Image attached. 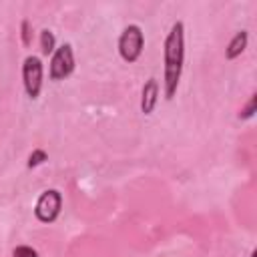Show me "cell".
I'll list each match as a JSON object with an SVG mask.
<instances>
[{"label":"cell","instance_id":"7","mask_svg":"<svg viewBox=\"0 0 257 257\" xmlns=\"http://www.w3.org/2000/svg\"><path fill=\"white\" fill-rule=\"evenodd\" d=\"M249 44V32L247 30H239L233 34V38L229 40V44L225 46V58L227 60H235L237 56H241L245 52Z\"/></svg>","mask_w":257,"mask_h":257},{"label":"cell","instance_id":"12","mask_svg":"<svg viewBox=\"0 0 257 257\" xmlns=\"http://www.w3.org/2000/svg\"><path fill=\"white\" fill-rule=\"evenodd\" d=\"M12 257H38V251L28 247V245H18L12 251Z\"/></svg>","mask_w":257,"mask_h":257},{"label":"cell","instance_id":"13","mask_svg":"<svg viewBox=\"0 0 257 257\" xmlns=\"http://www.w3.org/2000/svg\"><path fill=\"white\" fill-rule=\"evenodd\" d=\"M257 255V251H251V257H255Z\"/></svg>","mask_w":257,"mask_h":257},{"label":"cell","instance_id":"11","mask_svg":"<svg viewBox=\"0 0 257 257\" xmlns=\"http://www.w3.org/2000/svg\"><path fill=\"white\" fill-rule=\"evenodd\" d=\"M44 161H48V155H46V151H42V149H34V151L28 155L26 167H28V169H36V167H40Z\"/></svg>","mask_w":257,"mask_h":257},{"label":"cell","instance_id":"8","mask_svg":"<svg viewBox=\"0 0 257 257\" xmlns=\"http://www.w3.org/2000/svg\"><path fill=\"white\" fill-rule=\"evenodd\" d=\"M56 50V38H54V32L48 30V28H42L40 30V52L44 56H52V52Z\"/></svg>","mask_w":257,"mask_h":257},{"label":"cell","instance_id":"9","mask_svg":"<svg viewBox=\"0 0 257 257\" xmlns=\"http://www.w3.org/2000/svg\"><path fill=\"white\" fill-rule=\"evenodd\" d=\"M255 112H257V94L253 92V94L249 96V100L241 106V110H239L237 118H239V120H249V118H253V116H255Z\"/></svg>","mask_w":257,"mask_h":257},{"label":"cell","instance_id":"4","mask_svg":"<svg viewBox=\"0 0 257 257\" xmlns=\"http://www.w3.org/2000/svg\"><path fill=\"white\" fill-rule=\"evenodd\" d=\"M72 70H74V50L70 42H64L56 46V50L50 56L48 76L50 80H64L72 74Z\"/></svg>","mask_w":257,"mask_h":257},{"label":"cell","instance_id":"3","mask_svg":"<svg viewBox=\"0 0 257 257\" xmlns=\"http://www.w3.org/2000/svg\"><path fill=\"white\" fill-rule=\"evenodd\" d=\"M42 76H44V66L42 60L34 54H28L22 62V84L28 94V98L36 100L42 90Z\"/></svg>","mask_w":257,"mask_h":257},{"label":"cell","instance_id":"1","mask_svg":"<svg viewBox=\"0 0 257 257\" xmlns=\"http://www.w3.org/2000/svg\"><path fill=\"white\" fill-rule=\"evenodd\" d=\"M163 58H165V76H163V88L165 98L171 100L177 94L183 64H185V24L181 20L173 22L165 44H163Z\"/></svg>","mask_w":257,"mask_h":257},{"label":"cell","instance_id":"5","mask_svg":"<svg viewBox=\"0 0 257 257\" xmlns=\"http://www.w3.org/2000/svg\"><path fill=\"white\" fill-rule=\"evenodd\" d=\"M62 209V195L56 189H46L40 193L34 205V215L40 223H54Z\"/></svg>","mask_w":257,"mask_h":257},{"label":"cell","instance_id":"10","mask_svg":"<svg viewBox=\"0 0 257 257\" xmlns=\"http://www.w3.org/2000/svg\"><path fill=\"white\" fill-rule=\"evenodd\" d=\"M32 38H34V30H32V24L28 18H24L20 22V40H22V46H32Z\"/></svg>","mask_w":257,"mask_h":257},{"label":"cell","instance_id":"2","mask_svg":"<svg viewBox=\"0 0 257 257\" xmlns=\"http://www.w3.org/2000/svg\"><path fill=\"white\" fill-rule=\"evenodd\" d=\"M145 34L139 24H128L118 36V54L124 62H137L143 54Z\"/></svg>","mask_w":257,"mask_h":257},{"label":"cell","instance_id":"6","mask_svg":"<svg viewBox=\"0 0 257 257\" xmlns=\"http://www.w3.org/2000/svg\"><path fill=\"white\" fill-rule=\"evenodd\" d=\"M159 102V80L155 76H151L145 86H143V92H141V112L143 114H151L155 110Z\"/></svg>","mask_w":257,"mask_h":257}]
</instances>
